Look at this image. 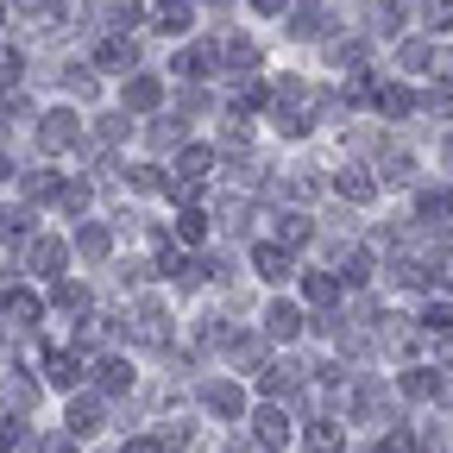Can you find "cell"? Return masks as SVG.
I'll list each match as a JSON object with an SVG mask.
<instances>
[{"mask_svg": "<svg viewBox=\"0 0 453 453\" xmlns=\"http://www.w3.org/2000/svg\"><path fill=\"white\" fill-rule=\"evenodd\" d=\"M127 101H133V107H151V101H157V82H133Z\"/></svg>", "mask_w": 453, "mask_h": 453, "instance_id": "obj_18", "label": "cell"}, {"mask_svg": "<svg viewBox=\"0 0 453 453\" xmlns=\"http://www.w3.org/2000/svg\"><path fill=\"white\" fill-rule=\"evenodd\" d=\"M428 7H434V19H428V26H453V0H428Z\"/></svg>", "mask_w": 453, "mask_h": 453, "instance_id": "obj_22", "label": "cell"}, {"mask_svg": "<svg viewBox=\"0 0 453 453\" xmlns=\"http://www.w3.org/2000/svg\"><path fill=\"white\" fill-rule=\"evenodd\" d=\"M378 107H384V113H410L416 95H410V88H378Z\"/></svg>", "mask_w": 453, "mask_h": 453, "instance_id": "obj_14", "label": "cell"}, {"mask_svg": "<svg viewBox=\"0 0 453 453\" xmlns=\"http://www.w3.org/2000/svg\"><path fill=\"white\" fill-rule=\"evenodd\" d=\"M189 19H196L189 0H164V7H157V26H164V32H189Z\"/></svg>", "mask_w": 453, "mask_h": 453, "instance_id": "obj_8", "label": "cell"}, {"mask_svg": "<svg viewBox=\"0 0 453 453\" xmlns=\"http://www.w3.org/2000/svg\"><path fill=\"white\" fill-rule=\"evenodd\" d=\"M422 220L434 234H453V196H422Z\"/></svg>", "mask_w": 453, "mask_h": 453, "instance_id": "obj_6", "label": "cell"}, {"mask_svg": "<svg viewBox=\"0 0 453 453\" xmlns=\"http://www.w3.org/2000/svg\"><path fill=\"white\" fill-rule=\"evenodd\" d=\"M19 441H26V428H19V422L0 428V453H19Z\"/></svg>", "mask_w": 453, "mask_h": 453, "instance_id": "obj_19", "label": "cell"}, {"mask_svg": "<svg viewBox=\"0 0 453 453\" xmlns=\"http://www.w3.org/2000/svg\"><path fill=\"white\" fill-rule=\"evenodd\" d=\"M340 189H347L353 202H372L378 196V177H365V170H340Z\"/></svg>", "mask_w": 453, "mask_h": 453, "instance_id": "obj_11", "label": "cell"}, {"mask_svg": "<svg viewBox=\"0 0 453 453\" xmlns=\"http://www.w3.org/2000/svg\"><path fill=\"white\" fill-rule=\"evenodd\" d=\"M0 183H7V157H0Z\"/></svg>", "mask_w": 453, "mask_h": 453, "instance_id": "obj_23", "label": "cell"}, {"mask_svg": "<svg viewBox=\"0 0 453 453\" xmlns=\"http://www.w3.org/2000/svg\"><path fill=\"white\" fill-rule=\"evenodd\" d=\"M309 296L315 303H334V277H309Z\"/></svg>", "mask_w": 453, "mask_h": 453, "instance_id": "obj_21", "label": "cell"}, {"mask_svg": "<svg viewBox=\"0 0 453 453\" xmlns=\"http://www.w3.org/2000/svg\"><path fill=\"white\" fill-rule=\"evenodd\" d=\"M38 139H44L50 151L70 145V139H76V120H70V113H44V133H38Z\"/></svg>", "mask_w": 453, "mask_h": 453, "instance_id": "obj_9", "label": "cell"}, {"mask_svg": "<svg viewBox=\"0 0 453 453\" xmlns=\"http://www.w3.org/2000/svg\"><path fill=\"white\" fill-rule=\"evenodd\" d=\"M277 220H283V246H303L309 240V220L303 214H277Z\"/></svg>", "mask_w": 453, "mask_h": 453, "instance_id": "obj_16", "label": "cell"}, {"mask_svg": "<svg viewBox=\"0 0 453 453\" xmlns=\"http://www.w3.org/2000/svg\"><path fill=\"white\" fill-rule=\"evenodd\" d=\"M258 271H265L271 283H283V277H290V252H277V246H265V252H258Z\"/></svg>", "mask_w": 453, "mask_h": 453, "instance_id": "obj_12", "label": "cell"}, {"mask_svg": "<svg viewBox=\"0 0 453 453\" xmlns=\"http://www.w3.org/2000/svg\"><path fill=\"white\" fill-rule=\"evenodd\" d=\"M101 416H107V410H101V396H82V403H70V422H64V434H70V441H88V434L101 428Z\"/></svg>", "mask_w": 453, "mask_h": 453, "instance_id": "obj_3", "label": "cell"}, {"mask_svg": "<svg viewBox=\"0 0 453 453\" xmlns=\"http://www.w3.org/2000/svg\"><path fill=\"white\" fill-rule=\"evenodd\" d=\"M202 410H208L214 422H240V416H246V390L226 384V378H214V384H202Z\"/></svg>", "mask_w": 453, "mask_h": 453, "instance_id": "obj_2", "label": "cell"}, {"mask_svg": "<svg viewBox=\"0 0 453 453\" xmlns=\"http://www.w3.org/2000/svg\"><path fill=\"white\" fill-rule=\"evenodd\" d=\"M101 64H107V70H120V64H133V44H120V38H113V44H101Z\"/></svg>", "mask_w": 453, "mask_h": 453, "instance_id": "obj_17", "label": "cell"}, {"mask_svg": "<svg viewBox=\"0 0 453 453\" xmlns=\"http://www.w3.org/2000/svg\"><path fill=\"white\" fill-rule=\"evenodd\" d=\"M127 384H133V365H120V359L101 365V390H127Z\"/></svg>", "mask_w": 453, "mask_h": 453, "instance_id": "obj_13", "label": "cell"}, {"mask_svg": "<svg viewBox=\"0 0 453 453\" xmlns=\"http://www.w3.org/2000/svg\"><path fill=\"white\" fill-rule=\"evenodd\" d=\"M340 441H347V434H340V422H309L303 428V453H340Z\"/></svg>", "mask_w": 453, "mask_h": 453, "instance_id": "obj_4", "label": "cell"}, {"mask_svg": "<svg viewBox=\"0 0 453 453\" xmlns=\"http://www.w3.org/2000/svg\"><path fill=\"white\" fill-rule=\"evenodd\" d=\"M50 384H57V390H76V384H82V359L57 353V359H50Z\"/></svg>", "mask_w": 453, "mask_h": 453, "instance_id": "obj_10", "label": "cell"}, {"mask_svg": "<svg viewBox=\"0 0 453 453\" xmlns=\"http://www.w3.org/2000/svg\"><path fill=\"white\" fill-rule=\"evenodd\" d=\"M157 453H183L189 441H196V422H183V416H170V422H157Z\"/></svg>", "mask_w": 453, "mask_h": 453, "instance_id": "obj_5", "label": "cell"}, {"mask_svg": "<svg viewBox=\"0 0 453 453\" xmlns=\"http://www.w3.org/2000/svg\"><path fill=\"white\" fill-rule=\"evenodd\" d=\"M38 453H82V441H70V434H50Z\"/></svg>", "mask_w": 453, "mask_h": 453, "instance_id": "obj_20", "label": "cell"}, {"mask_svg": "<svg viewBox=\"0 0 453 453\" xmlns=\"http://www.w3.org/2000/svg\"><path fill=\"white\" fill-rule=\"evenodd\" d=\"M252 441L265 447V453H283L296 441V428H290V410L283 403H265V410H252Z\"/></svg>", "mask_w": 453, "mask_h": 453, "instance_id": "obj_1", "label": "cell"}, {"mask_svg": "<svg viewBox=\"0 0 453 453\" xmlns=\"http://www.w3.org/2000/svg\"><path fill=\"white\" fill-rule=\"evenodd\" d=\"M265 327H271L277 340H296V327H303V315H296L290 303H271V315H265Z\"/></svg>", "mask_w": 453, "mask_h": 453, "instance_id": "obj_7", "label": "cell"}, {"mask_svg": "<svg viewBox=\"0 0 453 453\" xmlns=\"http://www.w3.org/2000/svg\"><path fill=\"white\" fill-rule=\"evenodd\" d=\"M434 390H441L434 372H410V378H403V396H434Z\"/></svg>", "mask_w": 453, "mask_h": 453, "instance_id": "obj_15", "label": "cell"}]
</instances>
